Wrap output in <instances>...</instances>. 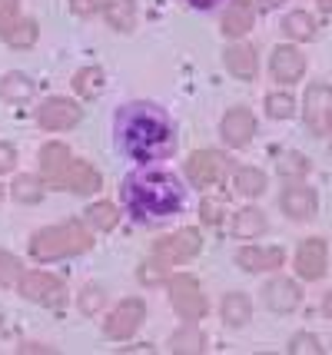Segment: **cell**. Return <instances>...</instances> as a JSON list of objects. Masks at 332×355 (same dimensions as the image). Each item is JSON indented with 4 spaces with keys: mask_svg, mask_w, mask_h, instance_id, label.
I'll return each instance as SVG.
<instances>
[{
    "mask_svg": "<svg viewBox=\"0 0 332 355\" xmlns=\"http://www.w3.org/2000/svg\"><path fill=\"white\" fill-rule=\"evenodd\" d=\"M116 143L140 163L159 159L173 150V123L153 103H127L116 113Z\"/></svg>",
    "mask_w": 332,
    "mask_h": 355,
    "instance_id": "6da1fadb",
    "label": "cell"
},
{
    "mask_svg": "<svg viewBox=\"0 0 332 355\" xmlns=\"http://www.w3.org/2000/svg\"><path fill=\"white\" fill-rule=\"evenodd\" d=\"M123 200L137 219H166L176 216L186 202V189L180 186L173 173L163 170H140L123 183Z\"/></svg>",
    "mask_w": 332,
    "mask_h": 355,
    "instance_id": "7a4b0ae2",
    "label": "cell"
},
{
    "mask_svg": "<svg viewBox=\"0 0 332 355\" xmlns=\"http://www.w3.org/2000/svg\"><path fill=\"white\" fill-rule=\"evenodd\" d=\"M94 246V236L87 232L83 223H60V226H47L30 239V256L40 263H53V259H67V256H80Z\"/></svg>",
    "mask_w": 332,
    "mask_h": 355,
    "instance_id": "3957f363",
    "label": "cell"
},
{
    "mask_svg": "<svg viewBox=\"0 0 332 355\" xmlns=\"http://www.w3.org/2000/svg\"><path fill=\"white\" fill-rule=\"evenodd\" d=\"M20 295L47 306V309H64L67 306V286L50 272H24L20 276Z\"/></svg>",
    "mask_w": 332,
    "mask_h": 355,
    "instance_id": "277c9868",
    "label": "cell"
},
{
    "mask_svg": "<svg viewBox=\"0 0 332 355\" xmlns=\"http://www.w3.org/2000/svg\"><path fill=\"white\" fill-rule=\"evenodd\" d=\"M302 116H306V126L316 137L329 133V126H332V87L329 83H309L306 100H302Z\"/></svg>",
    "mask_w": 332,
    "mask_h": 355,
    "instance_id": "5b68a950",
    "label": "cell"
},
{
    "mask_svg": "<svg viewBox=\"0 0 332 355\" xmlns=\"http://www.w3.org/2000/svg\"><path fill=\"white\" fill-rule=\"evenodd\" d=\"M170 302L173 309L186 319V322H196L206 315V295L200 289V282L193 276H173L170 279Z\"/></svg>",
    "mask_w": 332,
    "mask_h": 355,
    "instance_id": "8992f818",
    "label": "cell"
},
{
    "mask_svg": "<svg viewBox=\"0 0 332 355\" xmlns=\"http://www.w3.org/2000/svg\"><path fill=\"white\" fill-rule=\"evenodd\" d=\"M200 249H203V236L190 226V230H176L173 236L159 239L157 246H153V256L163 266H180V263H186V259H193Z\"/></svg>",
    "mask_w": 332,
    "mask_h": 355,
    "instance_id": "52a82bcc",
    "label": "cell"
},
{
    "mask_svg": "<svg viewBox=\"0 0 332 355\" xmlns=\"http://www.w3.org/2000/svg\"><path fill=\"white\" fill-rule=\"evenodd\" d=\"M80 120H83V107H77L73 100H64V96H50L44 100V107H37V123L50 133L73 130Z\"/></svg>",
    "mask_w": 332,
    "mask_h": 355,
    "instance_id": "ba28073f",
    "label": "cell"
},
{
    "mask_svg": "<svg viewBox=\"0 0 332 355\" xmlns=\"http://www.w3.org/2000/svg\"><path fill=\"white\" fill-rule=\"evenodd\" d=\"M47 186L53 189H70V193H96L103 180H100V173L90 166V163H80V159H70L60 173H53L50 180H44Z\"/></svg>",
    "mask_w": 332,
    "mask_h": 355,
    "instance_id": "9c48e42d",
    "label": "cell"
},
{
    "mask_svg": "<svg viewBox=\"0 0 332 355\" xmlns=\"http://www.w3.org/2000/svg\"><path fill=\"white\" fill-rule=\"evenodd\" d=\"M226 173H229V163H226V156L216 153V150H196V153L186 159V176H190L196 186L222 183Z\"/></svg>",
    "mask_w": 332,
    "mask_h": 355,
    "instance_id": "30bf717a",
    "label": "cell"
},
{
    "mask_svg": "<svg viewBox=\"0 0 332 355\" xmlns=\"http://www.w3.org/2000/svg\"><path fill=\"white\" fill-rule=\"evenodd\" d=\"M143 315H146V306H143V299H123L116 309L110 312V319L103 322V332H107V339H116L123 342L130 339L137 329H140Z\"/></svg>",
    "mask_w": 332,
    "mask_h": 355,
    "instance_id": "8fae6325",
    "label": "cell"
},
{
    "mask_svg": "<svg viewBox=\"0 0 332 355\" xmlns=\"http://www.w3.org/2000/svg\"><path fill=\"white\" fill-rule=\"evenodd\" d=\"M220 133H222V139H226V146L239 150V146H246V143L253 139V133H256V116L246 107H233L229 113H226V116H222Z\"/></svg>",
    "mask_w": 332,
    "mask_h": 355,
    "instance_id": "7c38bea8",
    "label": "cell"
},
{
    "mask_svg": "<svg viewBox=\"0 0 332 355\" xmlns=\"http://www.w3.org/2000/svg\"><path fill=\"white\" fill-rule=\"evenodd\" d=\"M326 266H329V252H326V243L322 239H306L299 249H296V272L309 282L326 276Z\"/></svg>",
    "mask_w": 332,
    "mask_h": 355,
    "instance_id": "4fadbf2b",
    "label": "cell"
},
{
    "mask_svg": "<svg viewBox=\"0 0 332 355\" xmlns=\"http://www.w3.org/2000/svg\"><path fill=\"white\" fill-rule=\"evenodd\" d=\"M263 302L272 312H296L302 302V293L292 279H272L263 286Z\"/></svg>",
    "mask_w": 332,
    "mask_h": 355,
    "instance_id": "5bb4252c",
    "label": "cell"
},
{
    "mask_svg": "<svg viewBox=\"0 0 332 355\" xmlns=\"http://www.w3.org/2000/svg\"><path fill=\"white\" fill-rule=\"evenodd\" d=\"M279 206H283V213L289 219H299V223H306V219L316 216L319 200H316V193H313L309 186H286Z\"/></svg>",
    "mask_w": 332,
    "mask_h": 355,
    "instance_id": "9a60e30c",
    "label": "cell"
},
{
    "mask_svg": "<svg viewBox=\"0 0 332 355\" xmlns=\"http://www.w3.org/2000/svg\"><path fill=\"white\" fill-rule=\"evenodd\" d=\"M269 70H272V77L279 80V83H296L302 77V70H306V57H302L296 46H276L272 50V60H269Z\"/></svg>",
    "mask_w": 332,
    "mask_h": 355,
    "instance_id": "2e32d148",
    "label": "cell"
},
{
    "mask_svg": "<svg viewBox=\"0 0 332 355\" xmlns=\"http://www.w3.org/2000/svg\"><path fill=\"white\" fill-rule=\"evenodd\" d=\"M286 259V252L279 246L272 249H259V246H243L236 252V263L239 269H246V272H269V269H279Z\"/></svg>",
    "mask_w": 332,
    "mask_h": 355,
    "instance_id": "e0dca14e",
    "label": "cell"
},
{
    "mask_svg": "<svg viewBox=\"0 0 332 355\" xmlns=\"http://www.w3.org/2000/svg\"><path fill=\"white\" fill-rule=\"evenodd\" d=\"M222 60H226V70H229L233 77H239V80H253L256 77V50L250 44L226 46Z\"/></svg>",
    "mask_w": 332,
    "mask_h": 355,
    "instance_id": "ac0fdd59",
    "label": "cell"
},
{
    "mask_svg": "<svg viewBox=\"0 0 332 355\" xmlns=\"http://www.w3.org/2000/svg\"><path fill=\"white\" fill-rule=\"evenodd\" d=\"M253 3H246V0H236V3H229L226 7V14H222V33L226 37H246L250 27H253Z\"/></svg>",
    "mask_w": 332,
    "mask_h": 355,
    "instance_id": "d6986e66",
    "label": "cell"
},
{
    "mask_svg": "<svg viewBox=\"0 0 332 355\" xmlns=\"http://www.w3.org/2000/svg\"><path fill=\"white\" fill-rule=\"evenodd\" d=\"M266 213L263 209H256V206H246V209H239L236 219H233V236L236 239H256V236H263L266 232Z\"/></svg>",
    "mask_w": 332,
    "mask_h": 355,
    "instance_id": "ffe728a7",
    "label": "cell"
},
{
    "mask_svg": "<svg viewBox=\"0 0 332 355\" xmlns=\"http://www.w3.org/2000/svg\"><path fill=\"white\" fill-rule=\"evenodd\" d=\"M0 96L7 103H27L33 96V80H27L24 73H3L0 77Z\"/></svg>",
    "mask_w": 332,
    "mask_h": 355,
    "instance_id": "44dd1931",
    "label": "cell"
},
{
    "mask_svg": "<svg viewBox=\"0 0 332 355\" xmlns=\"http://www.w3.org/2000/svg\"><path fill=\"white\" fill-rule=\"evenodd\" d=\"M233 186H236L239 196H246V200L263 196V193H266V173L256 170V166H243V170H236V176H233Z\"/></svg>",
    "mask_w": 332,
    "mask_h": 355,
    "instance_id": "7402d4cb",
    "label": "cell"
},
{
    "mask_svg": "<svg viewBox=\"0 0 332 355\" xmlns=\"http://www.w3.org/2000/svg\"><path fill=\"white\" fill-rule=\"evenodd\" d=\"M253 315V306H250V295L243 293H226L222 295V319L226 325H246Z\"/></svg>",
    "mask_w": 332,
    "mask_h": 355,
    "instance_id": "603a6c76",
    "label": "cell"
},
{
    "mask_svg": "<svg viewBox=\"0 0 332 355\" xmlns=\"http://www.w3.org/2000/svg\"><path fill=\"white\" fill-rule=\"evenodd\" d=\"M103 70L100 67H83L77 70V77H73V90L83 96V100H96L100 93H103Z\"/></svg>",
    "mask_w": 332,
    "mask_h": 355,
    "instance_id": "cb8c5ba5",
    "label": "cell"
},
{
    "mask_svg": "<svg viewBox=\"0 0 332 355\" xmlns=\"http://www.w3.org/2000/svg\"><path fill=\"white\" fill-rule=\"evenodd\" d=\"M107 24H110L113 31H133L137 27V3L133 0H113L110 7H107Z\"/></svg>",
    "mask_w": 332,
    "mask_h": 355,
    "instance_id": "d4e9b609",
    "label": "cell"
},
{
    "mask_svg": "<svg viewBox=\"0 0 332 355\" xmlns=\"http://www.w3.org/2000/svg\"><path fill=\"white\" fill-rule=\"evenodd\" d=\"M70 159H73V156H70V150H67L64 143H47V146L40 150V173H44V180H50L53 173H60Z\"/></svg>",
    "mask_w": 332,
    "mask_h": 355,
    "instance_id": "484cf974",
    "label": "cell"
},
{
    "mask_svg": "<svg viewBox=\"0 0 332 355\" xmlns=\"http://www.w3.org/2000/svg\"><path fill=\"white\" fill-rule=\"evenodd\" d=\"M283 31L292 37V40H313L316 37V20L306 14V10H296L283 20Z\"/></svg>",
    "mask_w": 332,
    "mask_h": 355,
    "instance_id": "4316f807",
    "label": "cell"
},
{
    "mask_svg": "<svg viewBox=\"0 0 332 355\" xmlns=\"http://www.w3.org/2000/svg\"><path fill=\"white\" fill-rule=\"evenodd\" d=\"M87 219L94 223L96 230H103V232H110L116 223H120V209L113 206V202H107V200H100V202H94L90 209H87Z\"/></svg>",
    "mask_w": 332,
    "mask_h": 355,
    "instance_id": "83f0119b",
    "label": "cell"
},
{
    "mask_svg": "<svg viewBox=\"0 0 332 355\" xmlns=\"http://www.w3.org/2000/svg\"><path fill=\"white\" fill-rule=\"evenodd\" d=\"M17 202H40L44 196V180H33V176H17L14 186H10Z\"/></svg>",
    "mask_w": 332,
    "mask_h": 355,
    "instance_id": "f1b7e54d",
    "label": "cell"
},
{
    "mask_svg": "<svg viewBox=\"0 0 332 355\" xmlns=\"http://www.w3.org/2000/svg\"><path fill=\"white\" fill-rule=\"evenodd\" d=\"M266 113L272 120H289V116H296V100H292L289 93H269Z\"/></svg>",
    "mask_w": 332,
    "mask_h": 355,
    "instance_id": "f546056e",
    "label": "cell"
},
{
    "mask_svg": "<svg viewBox=\"0 0 332 355\" xmlns=\"http://www.w3.org/2000/svg\"><path fill=\"white\" fill-rule=\"evenodd\" d=\"M276 170L289 176V180H296V176H306L309 173V159L302 153H283L279 156V163H276Z\"/></svg>",
    "mask_w": 332,
    "mask_h": 355,
    "instance_id": "4dcf8cb0",
    "label": "cell"
},
{
    "mask_svg": "<svg viewBox=\"0 0 332 355\" xmlns=\"http://www.w3.org/2000/svg\"><path fill=\"white\" fill-rule=\"evenodd\" d=\"M17 24H20V0H0V37L7 40Z\"/></svg>",
    "mask_w": 332,
    "mask_h": 355,
    "instance_id": "1f68e13d",
    "label": "cell"
},
{
    "mask_svg": "<svg viewBox=\"0 0 332 355\" xmlns=\"http://www.w3.org/2000/svg\"><path fill=\"white\" fill-rule=\"evenodd\" d=\"M173 349L176 352H200L203 349V336L193 329V322H186V329H180L173 336Z\"/></svg>",
    "mask_w": 332,
    "mask_h": 355,
    "instance_id": "d6a6232c",
    "label": "cell"
},
{
    "mask_svg": "<svg viewBox=\"0 0 332 355\" xmlns=\"http://www.w3.org/2000/svg\"><path fill=\"white\" fill-rule=\"evenodd\" d=\"M37 24H33V20H20V24H17L14 31H10V37H7V44L10 46H33L37 44Z\"/></svg>",
    "mask_w": 332,
    "mask_h": 355,
    "instance_id": "836d02e7",
    "label": "cell"
},
{
    "mask_svg": "<svg viewBox=\"0 0 332 355\" xmlns=\"http://www.w3.org/2000/svg\"><path fill=\"white\" fill-rule=\"evenodd\" d=\"M20 276H24L20 259L0 249V286H14V282H20Z\"/></svg>",
    "mask_w": 332,
    "mask_h": 355,
    "instance_id": "e575fe53",
    "label": "cell"
},
{
    "mask_svg": "<svg viewBox=\"0 0 332 355\" xmlns=\"http://www.w3.org/2000/svg\"><path fill=\"white\" fill-rule=\"evenodd\" d=\"M103 302H107V293L100 286H83V293H80V312L94 315V312L103 309Z\"/></svg>",
    "mask_w": 332,
    "mask_h": 355,
    "instance_id": "d590c367",
    "label": "cell"
},
{
    "mask_svg": "<svg viewBox=\"0 0 332 355\" xmlns=\"http://www.w3.org/2000/svg\"><path fill=\"white\" fill-rule=\"evenodd\" d=\"M289 352L292 355H322V345H319L316 336H309V332H299V336H292V342H289Z\"/></svg>",
    "mask_w": 332,
    "mask_h": 355,
    "instance_id": "8d00e7d4",
    "label": "cell"
},
{
    "mask_svg": "<svg viewBox=\"0 0 332 355\" xmlns=\"http://www.w3.org/2000/svg\"><path fill=\"white\" fill-rule=\"evenodd\" d=\"M140 282L143 286H159V282H166V266L153 259V263H143L140 266Z\"/></svg>",
    "mask_w": 332,
    "mask_h": 355,
    "instance_id": "74e56055",
    "label": "cell"
},
{
    "mask_svg": "<svg viewBox=\"0 0 332 355\" xmlns=\"http://www.w3.org/2000/svg\"><path fill=\"white\" fill-rule=\"evenodd\" d=\"M113 0H70V7H73V14H80V17H90V14H96V10H107Z\"/></svg>",
    "mask_w": 332,
    "mask_h": 355,
    "instance_id": "f35d334b",
    "label": "cell"
},
{
    "mask_svg": "<svg viewBox=\"0 0 332 355\" xmlns=\"http://www.w3.org/2000/svg\"><path fill=\"white\" fill-rule=\"evenodd\" d=\"M203 223L206 226H220L222 223V202H216V200H203Z\"/></svg>",
    "mask_w": 332,
    "mask_h": 355,
    "instance_id": "ab89813d",
    "label": "cell"
},
{
    "mask_svg": "<svg viewBox=\"0 0 332 355\" xmlns=\"http://www.w3.org/2000/svg\"><path fill=\"white\" fill-rule=\"evenodd\" d=\"M14 166H17V150L10 143H0V173L14 170Z\"/></svg>",
    "mask_w": 332,
    "mask_h": 355,
    "instance_id": "60d3db41",
    "label": "cell"
},
{
    "mask_svg": "<svg viewBox=\"0 0 332 355\" xmlns=\"http://www.w3.org/2000/svg\"><path fill=\"white\" fill-rule=\"evenodd\" d=\"M186 3H193V7H200V10H209V7H216L220 0H186Z\"/></svg>",
    "mask_w": 332,
    "mask_h": 355,
    "instance_id": "b9f144b4",
    "label": "cell"
},
{
    "mask_svg": "<svg viewBox=\"0 0 332 355\" xmlns=\"http://www.w3.org/2000/svg\"><path fill=\"white\" fill-rule=\"evenodd\" d=\"M256 3H259V7H263V10H272V7H279V3H283V0H256Z\"/></svg>",
    "mask_w": 332,
    "mask_h": 355,
    "instance_id": "7bdbcfd3",
    "label": "cell"
},
{
    "mask_svg": "<svg viewBox=\"0 0 332 355\" xmlns=\"http://www.w3.org/2000/svg\"><path fill=\"white\" fill-rule=\"evenodd\" d=\"M322 309H326V319H332V293L326 295V302H322Z\"/></svg>",
    "mask_w": 332,
    "mask_h": 355,
    "instance_id": "ee69618b",
    "label": "cell"
},
{
    "mask_svg": "<svg viewBox=\"0 0 332 355\" xmlns=\"http://www.w3.org/2000/svg\"><path fill=\"white\" fill-rule=\"evenodd\" d=\"M319 7H322L326 14H332V0H319Z\"/></svg>",
    "mask_w": 332,
    "mask_h": 355,
    "instance_id": "f6af8a7d",
    "label": "cell"
},
{
    "mask_svg": "<svg viewBox=\"0 0 332 355\" xmlns=\"http://www.w3.org/2000/svg\"><path fill=\"white\" fill-rule=\"evenodd\" d=\"M0 202H3V186H0Z\"/></svg>",
    "mask_w": 332,
    "mask_h": 355,
    "instance_id": "bcb514c9",
    "label": "cell"
},
{
    "mask_svg": "<svg viewBox=\"0 0 332 355\" xmlns=\"http://www.w3.org/2000/svg\"><path fill=\"white\" fill-rule=\"evenodd\" d=\"M0 322H3V312H0Z\"/></svg>",
    "mask_w": 332,
    "mask_h": 355,
    "instance_id": "7dc6e473",
    "label": "cell"
}]
</instances>
